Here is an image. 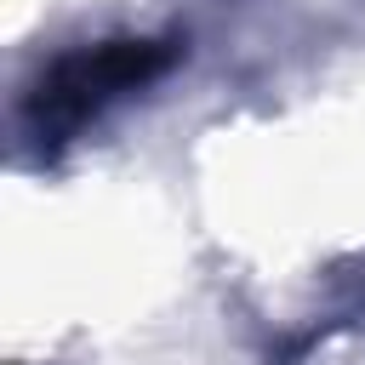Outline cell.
Returning <instances> with one entry per match:
<instances>
[{
  "label": "cell",
  "instance_id": "obj_1",
  "mask_svg": "<svg viewBox=\"0 0 365 365\" xmlns=\"http://www.w3.org/2000/svg\"><path fill=\"white\" fill-rule=\"evenodd\" d=\"M171 57H177L171 40H103V46H86V51L51 63V74L29 97V120L40 131H68L86 114H97L103 103H114L120 91H137V86L160 80L171 68Z\"/></svg>",
  "mask_w": 365,
  "mask_h": 365
}]
</instances>
